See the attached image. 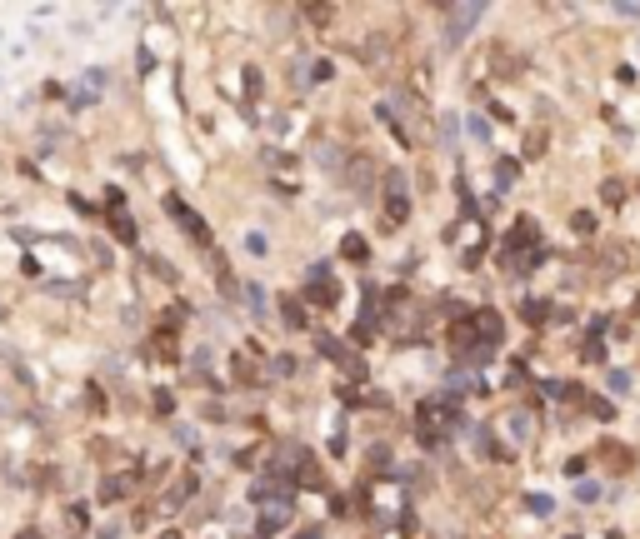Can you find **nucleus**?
<instances>
[{"instance_id":"obj_1","label":"nucleus","mask_w":640,"mask_h":539,"mask_svg":"<svg viewBox=\"0 0 640 539\" xmlns=\"http://www.w3.org/2000/svg\"><path fill=\"white\" fill-rule=\"evenodd\" d=\"M440 15H445V46H465V35L480 26L485 6L480 0H471V6H440Z\"/></svg>"},{"instance_id":"obj_2","label":"nucleus","mask_w":640,"mask_h":539,"mask_svg":"<svg viewBox=\"0 0 640 539\" xmlns=\"http://www.w3.org/2000/svg\"><path fill=\"white\" fill-rule=\"evenodd\" d=\"M595 460H601V469H605V474H630V469H635V449H630V444H621V440H601Z\"/></svg>"},{"instance_id":"obj_3","label":"nucleus","mask_w":640,"mask_h":539,"mask_svg":"<svg viewBox=\"0 0 640 539\" xmlns=\"http://www.w3.org/2000/svg\"><path fill=\"white\" fill-rule=\"evenodd\" d=\"M305 295H310V305H335V300H340V285H335V280H330V270L326 265H310V285H305Z\"/></svg>"},{"instance_id":"obj_4","label":"nucleus","mask_w":640,"mask_h":539,"mask_svg":"<svg viewBox=\"0 0 640 539\" xmlns=\"http://www.w3.org/2000/svg\"><path fill=\"white\" fill-rule=\"evenodd\" d=\"M471 330H476V344H485V350H496L500 335H505V325H500L496 310H476V315H471Z\"/></svg>"},{"instance_id":"obj_5","label":"nucleus","mask_w":640,"mask_h":539,"mask_svg":"<svg viewBox=\"0 0 640 539\" xmlns=\"http://www.w3.org/2000/svg\"><path fill=\"white\" fill-rule=\"evenodd\" d=\"M386 215H390V220H405V215H411V200H405V180L400 175H386Z\"/></svg>"},{"instance_id":"obj_6","label":"nucleus","mask_w":640,"mask_h":539,"mask_svg":"<svg viewBox=\"0 0 640 539\" xmlns=\"http://www.w3.org/2000/svg\"><path fill=\"white\" fill-rule=\"evenodd\" d=\"M490 66H496V75H500V80H520L525 60L510 50V46H496V50H490Z\"/></svg>"},{"instance_id":"obj_7","label":"nucleus","mask_w":640,"mask_h":539,"mask_svg":"<svg viewBox=\"0 0 640 539\" xmlns=\"http://www.w3.org/2000/svg\"><path fill=\"white\" fill-rule=\"evenodd\" d=\"M530 245H536V220H530V215H520V220L510 225V235H505V255L530 250Z\"/></svg>"},{"instance_id":"obj_8","label":"nucleus","mask_w":640,"mask_h":539,"mask_svg":"<svg viewBox=\"0 0 640 539\" xmlns=\"http://www.w3.org/2000/svg\"><path fill=\"white\" fill-rule=\"evenodd\" d=\"M545 145H550V130H545V125L525 130V160H540V155H545Z\"/></svg>"},{"instance_id":"obj_9","label":"nucleus","mask_w":640,"mask_h":539,"mask_svg":"<svg viewBox=\"0 0 640 539\" xmlns=\"http://www.w3.org/2000/svg\"><path fill=\"white\" fill-rule=\"evenodd\" d=\"M340 255H346L350 265H366V260H370V245L360 240V235H346V245H340Z\"/></svg>"},{"instance_id":"obj_10","label":"nucleus","mask_w":640,"mask_h":539,"mask_svg":"<svg viewBox=\"0 0 640 539\" xmlns=\"http://www.w3.org/2000/svg\"><path fill=\"white\" fill-rule=\"evenodd\" d=\"M545 395H556V400L575 404V400H581L585 390H581V384H575V380H550V384H545Z\"/></svg>"},{"instance_id":"obj_11","label":"nucleus","mask_w":640,"mask_h":539,"mask_svg":"<svg viewBox=\"0 0 640 539\" xmlns=\"http://www.w3.org/2000/svg\"><path fill=\"white\" fill-rule=\"evenodd\" d=\"M520 320H525V325H545V320H550V305H545V300H525V305H520Z\"/></svg>"},{"instance_id":"obj_12","label":"nucleus","mask_w":640,"mask_h":539,"mask_svg":"<svg viewBox=\"0 0 640 539\" xmlns=\"http://www.w3.org/2000/svg\"><path fill=\"white\" fill-rule=\"evenodd\" d=\"M346 175H350V185H370V180H375V165H370L366 155H355V160H350V170H346Z\"/></svg>"},{"instance_id":"obj_13","label":"nucleus","mask_w":640,"mask_h":539,"mask_svg":"<svg viewBox=\"0 0 640 539\" xmlns=\"http://www.w3.org/2000/svg\"><path fill=\"white\" fill-rule=\"evenodd\" d=\"M471 444H476V455H480V460H496V455H500L496 440H490V429H471Z\"/></svg>"},{"instance_id":"obj_14","label":"nucleus","mask_w":640,"mask_h":539,"mask_svg":"<svg viewBox=\"0 0 640 539\" xmlns=\"http://www.w3.org/2000/svg\"><path fill=\"white\" fill-rule=\"evenodd\" d=\"M516 175H520V165H516V160H496V185H500V195L516 185Z\"/></svg>"},{"instance_id":"obj_15","label":"nucleus","mask_w":640,"mask_h":539,"mask_svg":"<svg viewBox=\"0 0 640 539\" xmlns=\"http://www.w3.org/2000/svg\"><path fill=\"white\" fill-rule=\"evenodd\" d=\"M601 205H610V210L625 205V185L621 180H601Z\"/></svg>"},{"instance_id":"obj_16","label":"nucleus","mask_w":640,"mask_h":539,"mask_svg":"<svg viewBox=\"0 0 640 539\" xmlns=\"http://www.w3.org/2000/svg\"><path fill=\"white\" fill-rule=\"evenodd\" d=\"M581 360H585V364H601V360H605V344H601V335H590V340L581 344Z\"/></svg>"},{"instance_id":"obj_17","label":"nucleus","mask_w":640,"mask_h":539,"mask_svg":"<svg viewBox=\"0 0 640 539\" xmlns=\"http://www.w3.org/2000/svg\"><path fill=\"white\" fill-rule=\"evenodd\" d=\"M281 315H285V325H290V330H305V310L295 305V300H285V305H281Z\"/></svg>"},{"instance_id":"obj_18","label":"nucleus","mask_w":640,"mask_h":539,"mask_svg":"<svg viewBox=\"0 0 640 539\" xmlns=\"http://www.w3.org/2000/svg\"><path fill=\"white\" fill-rule=\"evenodd\" d=\"M525 509L530 514H550V509H556V500H550V494H525Z\"/></svg>"},{"instance_id":"obj_19","label":"nucleus","mask_w":640,"mask_h":539,"mask_svg":"<svg viewBox=\"0 0 640 539\" xmlns=\"http://www.w3.org/2000/svg\"><path fill=\"white\" fill-rule=\"evenodd\" d=\"M570 225H575V235H595V215H590V210H575Z\"/></svg>"},{"instance_id":"obj_20","label":"nucleus","mask_w":640,"mask_h":539,"mask_svg":"<svg viewBox=\"0 0 640 539\" xmlns=\"http://www.w3.org/2000/svg\"><path fill=\"white\" fill-rule=\"evenodd\" d=\"M605 390H610V395H625V390H630V375H625V370H610V375H605Z\"/></svg>"},{"instance_id":"obj_21","label":"nucleus","mask_w":640,"mask_h":539,"mask_svg":"<svg viewBox=\"0 0 640 539\" xmlns=\"http://www.w3.org/2000/svg\"><path fill=\"white\" fill-rule=\"evenodd\" d=\"M575 500H581V504H595V500H601V484L581 480V484H575Z\"/></svg>"},{"instance_id":"obj_22","label":"nucleus","mask_w":640,"mask_h":539,"mask_svg":"<svg viewBox=\"0 0 640 539\" xmlns=\"http://www.w3.org/2000/svg\"><path fill=\"white\" fill-rule=\"evenodd\" d=\"M585 409H590V415H601V420H610V415H615V404H610V400H590Z\"/></svg>"},{"instance_id":"obj_23","label":"nucleus","mask_w":640,"mask_h":539,"mask_svg":"<svg viewBox=\"0 0 640 539\" xmlns=\"http://www.w3.org/2000/svg\"><path fill=\"white\" fill-rule=\"evenodd\" d=\"M471 135H476V140H480V145H485V140H490V125H485V120H480V115H471Z\"/></svg>"},{"instance_id":"obj_24","label":"nucleus","mask_w":640,"mask_h":539,"mask_svg":"<svg viewBox=\"0 0 640 539\" xmlns=\"http://www.w3.org/2000/svg\"><path fill=\"white\" fill-rule=\"evenodd\" d=\"M305 15H310V20H315V26H326V20H330V15H335V10H330V6H310V10H305Z\"/></svg>"},{"instance_id":"obj_25","label":"nucleus","mask_w":640,"mask_h":539,"mask_svg":"<svg viewBox=\"0 0 640 539\" xmlns=\"http://www.w3.org/2000/svg\"><path fill=\"white\" fill-rule=\"evenodd\" d=\"M330 70H335L330 60H315V66H310V75H315V80H330Z\"/></svg>"},{"instance_id":"obj_26","label":"nucleus","mask_w":640,"mask_h":539,"mask_svg":"<svg viewBox=\"0 0 640 539\" xmlns=\"http://www.w3.org/2000/svg\"><path fill=\"white\" fill-rule=\"evenodd\" d=\"M615 15H625V20H640V6H615Z\"/></svg>"},{"instance_id":"obj_27","label":"nucleus","mask_w":640,"mask_h":539,"mask_svg":"<svg viewBox=\"0 0 640 539\" xmlns=\"http://www.w3.org/2000/svg\"><path fill=\"white\" fill-rule=\"evenodd\" d=\"M295 539H320V529H301V534H295Z\"/></svg>"},{"instance_id":"obj_28","label":"nucleus","mask_w":640,"mask_h":539,"mask_svg":"<svg viewBox=\"0 0 640 539\" xmlns=\"http://www.w3.org/2000/svg\"><path fill=\"white\" fill-rule=\"evenodd\" d=\"M635 40H640V35H635Z\"/></svg>"}]
</instances>
